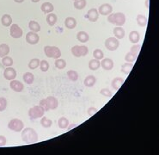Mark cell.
Listing matches in <instances>:
<instances>
[{"instance_id":"32","label":"cell","mask_w":159,"mask_h":155,"mask_svg":"<svg viewBox=\"0 0 159 155\" xmlns=\"http://www.w3.org/2000/svg\"><path fill=\"white\" fill-rule=\"evenodd\" d=\"M67 77L70 80L75 82V81L78 80V73L74 70H69L67 71Z\"/></svg>"},{"instance_id":"38","label":"cell","mask_w":159,"mask_h":155,"mask_svg":"<svg viewBox=\"0 0 159 155\" xmlns=\"http://www.w3.org/2000/svg\"><path fill=\"white\" fill-rule=\"evenodd\" d=\"M93 56H94V58L96 59L101 60V59H102L104 58V54H103V52H102L101 49L96 48V50L94 51V53H93Z\"/></svg>"},{"instance_id":"13","label":"cell","mask_w":159,"mask_h":155,"mask_svg":"<svg viewBox=\"0 0 159 155\" xmlns=\"http://www.w3.org/2000/svg\"><path fill=\"white\" fill-rule=\"evenodd\" d=\"M99 12H98V10L95 8H92L90 9V10H89L88 13H87V18H88L90 22H96L98 20V18H99Z\"/></svg>"},{"instance_id":"50","label":"cell","mask_w":159,"mask_h":155,"mask_svg":"<svg viewBox=\"0 0 159 155\" xmlns=\"http://www.w3.org/2000/svg\"><path fill=\"white\" fill-rule=\"evenodd\" d=\"M74 1H76V0H74Z\"/></svg>"},{"instance_id":"47","label":"cell","mask_w":159,"mask_h":155,"mask_svg":"<svg viewBox=\"0 0 159 155\" xmlns=\"http://www.w3.org/2000/svg\"><path fill=\"white\" fill-rule=\"evenodd\" d=\"M14 1H15L16 3H18V4H21V3H22V2H23L24 0H14Z\"/></svg>"},{"instance_id":"30","label":"cell","mask_w":159,"mask_h":155,"mask_svg":"<svg viewBox=\"0 0 159 155\" xmlns=\"http://www.w3.org/2000/svg\"><path fill=\"white\" fill-rule=\"evenodd\" d=\"M136 21L140 27H145L147 25V18L143 15H138L136 17Z\"/></svg>"},{"instance_id":"10","label":"cell","mask_w":159,"mask_h":155,"mask_svg":"<svg viewBox=\"0 0 159 155\" xmlns=\"http://www.w3.org/2000/svg\"><path fill=\"white\" fill-rule=\"evenodd\" d=\"M10 87L12 91L16 92H22L24 89V85L19 80H13L10 83Z\"/></svg>"},{"instance_id":"42","label":"cell","mask_w":159,"mask_h":155,"mask_svg":"<svg viewBox=\"0 0 159 155\" xmlns=\"http://www.w3.org/2000/svg\"><path fill=\"white\" fill-rule=\"evenodd\" d=\"M140 48H141V46H140V45H138V44H136V45H133V46L131 47V50H130V52H131V53H133V55L138 56V54H139Z\"/></svg>"},{"instance_id":"5","label":"cell","mask_w":159,"mask_h":155,"mask_svg":"<svg viewBox=\"0 0 159 155\" xmlns=\"http://www.w3.org/2000/svg\"><path fill=\"white\" fill-rule=\"evenodd\" d=\"M24 128V123L20 119L14 118L8 123V128L14 132H21Z\"/></svg>"},{"instance_id":"17","label":"cell","mask_w":159,"mask_h":155,"mask_svg":"<svg viewBox=\"0 0 159 155\" xmlns=\"http://www.w3.org/2000/svg\"><path fill=\"white\" fill-rule=\"evenodd\" d=\"M124 83V80L122 79V78H120V77H118V78H115V79H113L112 80V87L113 88V90H115V91H118V90H120V88L122 86V84Z\"/></svg>"},{"instance_id":"39","label":"cell","mask_w":159,"mask_h":155,"mask_svg":"<svg viewBox=\"0 0 159 155\" xmlns=\"http://www.w3.org/2000/svg\"><path fill=\"white\" fill-rule=\"evenodd\" d=\"M137 58H138L137 55H133V54L131 53V52H128L126 55V56H125V60L128 63H133L137 59Z\"/></svg>"},{"instance_id":"21","label":"cell","mask_w":159,"mask_h":155,"mask_svg":"<svg viewBox=\"0 0 159 155\" xmlns=\"http://www.w3.org/2000/svg\"><path fill=\"white\" fill-rule=\"evenodd\" d=\"M1 22L4 27H10L12 24V17H10L9 14H4L1 18Z\"/></svg>"},{"instance_id":"2","label":"cell","mask_w":159,"mask_h":155,"mask_svg":"<svg viewBox=\"0 0 159 155\" xmlns=\"http://www.w3.org/2000/svg\"><path fill=\"white\" fill-rule=\"evenodd\" d=\"M108 21L112 24H115L116 26L121 27L122 25H124L126 23V16L121 12L113 13V14L111 13L108 17Z\"/></svg>"},{"instance_id":"9","label":"cell","mask_w":159,"mask_h":155,"mask_svg":"<svg viewBox=\"0 0 159 155\" xmlns=\"http://www.w3.org/2000/svg\"><path fill=\"white\" fill-rule=\"evenodd\" d=\"M26 41H27V42L29 44L35 45L40 41V36L35 32L30 31V32H29V33L26 35Z\"/></svg>"},{"instance_id":"31","label":"cell","mask_w":159,"mask_h":155,"mask_svg":"<svg viewBox=\"0 0 159 155\" xmlns=\"http://www.w3.org/2000/svg\"><path fill=\"white\" fill-rule=\"evenodd\" d=\"M58 124H59V128H61V129H66V128H68V126H69V120L66 117L59 118Z\"/></svg>"},{"instance_id":"27","label":"cell","mask_w":159,"mask_h":155,"mask_svg":"<svg viewBox=\"0 0 159 155\" xmlns=\"http://www.w3.org/2000/svg\"><path fill=\"white\" fill-rule=\"evenodd\" d=\"M133 67V63H125V64H123L121 66V72H123L126 75H128L131 72V71H132Z\"/></svg>"},{"instance_id":"41","label":"cell","mask_w":159,"mask_h":155,"mask_svg":"<svg viewBox=\"0 0 159 155\" xmlns=\"http://www.w3.org/2000/svg\"><path fill=\"white\" fill-rule=\"evenodd\" d=\"M7 108V100L5 97H0V112L5 110Z\"/></svg>"},{"instance_id":"45","label":"cell","mask_w":159,"mask_h":155,"mask_svg":"<svg viewBox=\"0 0 159 155\" xmlns=\"http://www.w3.org/2000/svg\"><path fill=\"white\" fill-rule=\"evenodd\" d=\"M97 112H98V109L95 108V107H90V108L88 109V115L89 116H93Z\"/></svg>"},{"instance_id":"8","label":"cell","mask_w":159,"mask_h":155,"mask_svg":"<svg viewBox=\"0 0 159 155\" xmlns=\"http://www.w3.org/2000/svg\"><path fill=\"white\" fill-rule=\"evenodd\" d=\"M10 36L12 38L18 39V38H21L22 36L23 31L19 27V25H17V24H11L10 25Z\"/></svg>"},{"instance_id":"33","label":"cell","mask_w":159,"mask_h":155,"mask_svg":"<svg viewBox=\"0 0 159 155\" xmlns=\"http://www.w3.org/2000/svg\"><path fill=\"white\" fill-rule=\"evenodd\" d=\"M86 4H87L86 0H76V1H74V4L73 5L78 10H83V9L85 8Z\"/></svg>"},{"instance_id":"48","label":"cell","mask_w":159,"mask_h":155,"mask_svg":"<svg viewBox=\"0 0 159 155\" xmlns=\"http://www.w3.org/2000/svg\"><path fill=\"white\" fill-rule=\"evenodd\" d=\"M146 8H149V0H146Z\"/></svg>"},{"instance_id":"25","label":"cell","mask_w":159,"mask_h":155,"mask_svg":"<svg viewBox=\"0 0 159 155\" xmlns=\"http://www.w3.org/2000/svg\"><path fill=\"white\" fill-rule=\"evenodd\" d=\"M9 53H10V47L5 43L1 44L0 45V57L4 58L9 55Z\"/></svg>"},{"instance_id":"18","label":"cell","mask_w":159,"mask_h":155,"mask_svg":"<svg viewBox=\"0 0 159 155\" xmlns=\"http://www.w3.org/2000/svg\"><path fill=\"white\" fill-rule=\"evenodd\" d=\"M96 83V78L94 75L87 76L84 81V84L87 87H92Z\"/></svg>"},{"instance_id":"26","label":"cell","mask_w":159,"mask_h":155,"mask_svg":"<svg viewBox=\"0 0 159 155\" xmlns=\"http://www.w3.org/2000/svg\"><path fill=\"white\" fill-rule=\"evenodd\" d=\"M57 20H58V18H57V16L55 15L54 13L47 14V16H46V22L50 26L54 25L55 23L57 22Z\"/></svg>"},{"instance_id":"1","label":"cell","mask_w":159,"mask_h":155,"mask_svg":"<svg viewBox=\"0 0 159 155\" xmlns=\"http://www.w3.org/2000/svg\"><path fill=\"white\" fill-rule=\"evenodd\" d=\"M22 139L26 144H33L38 141V134L32 128H26L22 131Z\"/></svg>"},{"instance_id":"22","label":"cell","mask_w":159,"mask_h":155,"mask_svg":"<svg viewBox=\"0 0 159 155\" xmlns=\"http://www.w3.org/2000/svg\"><path fill=\"white\" fill-rule=\"evenodd\" d=\"M54 5L51 4V3H48V2H46L44 4H42V7H41V10L42 11H43L46 14H49V13L53 12L54 10Z\"/></svg>"},{"instance_id":"23","label":"cell","mask_w":159,"mask_h":155,"mask_svg":"<svg viewBox=\"0 0 159 155\" xmlns=\"http://www.w3.org/2000/svg\"><path fill=\"white\" fill-rule=\"evenodd\" d=\"M77 39L80 42L85 43V42H87L89 41V35L85 31H79L78 33L77 34Z\"/></svg>"},{"instance_id":"6","label":"cell","mask_w":159,"mask_h":155,"mask_svg":"<svg viewBox=\"0 0 159 155\" xmlns=\"http://www.w3.org/2000/svg\"><path fill=\"white\" fill-rule=\"evenodd\" d=\"M89 49L86 46H79V45H76L72 47L71 48V54L73 56H75L77 58L79 57H84L88 55Z\"/></svg>"},{"instance_id":"4","label":"cell","mask_w":159,"mask_h":155,"mask_svg":"<svg viewBox=\"0 0 159 155\" xmlns=\"http://www.w3.org/2000/svg\"><path fill=\"white\" fill-rule=\"evenodd\" d=\"M44 114H45V110L40 105L34 106L29 110V116L31 120H36L39 118H42V116H44Z\"/></svg>"},{"instance_id":"36","label":"cell","mask_w":159,"mask_h":155,"mask_svg":"<svg viewBox=\"0 0 159 155\" xmlns=\"http://www.w3.org/2000/svg\"><path fill=\"white\" fill-rule=\"evenodd\" d=\"M55 67L58 68L59 70H62L65 67H66V60L63 59H56V61H55Z\"/></svg>"},{"instance_id":"34","label":"cell","mask_w":159,"mask_h":155,"mask_svg":"<svg viewBox=\"0 0 159 155\" xmlns=\"http://www.w3.org/2000/svg\"><path fill=\"white\" fill-rule=\"evenodd\" d=\"M40 63H41V60L37 58L35 59H32L29 63V68L31 69V70H34L36 69L38 67H40Z\"/></svg>"},{"instance_id":"35","label":"cell","mask_w":159,"mask_h":155,"mask_svg":"<svg viewBox=\"0 0 159 155\" xmlns=\"http://www.w3.org/2000/svg\"><path fill=\"white\" fill-rule=\"evenodd\" d=\"M41 124H42V127L47 128H50L51 126L53 125V121L51 119H49V118L42 116V120H41Z\"/></svg>"},{"instance_id":"40","label":"cell","mask_w":159,"mask_h":155,"mask_svg":"<svg viewBox=\"0 0 159 155\" xmlns=\"http://www.w3.org/2000/svg\"><path fill=\"white\" fill-rule=\"evenodd\" d=\"M40 67H41V70L42 71H44V72H46V71H48V69H49V64L48 62L46 61V60H42L41 63H40Z\"/></svg>"},{"instance_id":"28","label":"cell","mask_w":159,"mask_h":155,"mask_svg":"<svg viewBox=\"0 0 159 155\" xmlns=\"http://www.w3.org/2000/svg\"><path fill=\"white\" fill-rule=\"evenodd\" d=\"M29 28L31 31L35 32V33L41 31V25L36 21H30L29 22Z\"/></svg>"},{"instance_id":"19","label":"cell","mask_w":159,"mask_h":155,"mask_svg":"<svg viewBox=\"0 0 159 155\" xmlns=\"http://www.w3.org/2000/svg\"><path fill=\"white\" fill-rule=\"evenodd\" d=\"M113 35H114L115 38H117L118 40L123 39L124 36H125V30L121 27L117 26L116 28L113 29Z\"/></svg>"},{"instance_id":"29","label":"cell","mask_w":159,"mask_h":155,"mask_svg":"<svg viewBox=\"0 0 159 155\" xmlns=\"http://www.w3.org/2000/svg\"><path fill=\"white\" fill-rule=\"evenodd\" d=\"M34 80V76L33 73L31 72H25L23 74V81L25 82L26 84H33Z\"/></svg>"},{"instance_id":"12","label":"cell","mask_w":159,"mask_h":155,"mask_svg":"<svg viewBox=\"0 0 159 155\" xmlns=\"http://www.w3.org/2000/svg\"><path fill=\"white\" fill-rule=\"evenodd\" d=\"M113 11V7L109 4H103L101 5L98 10V12L102 16H109Z\"/></svg>"},{"instance_id":"15","label":"cell","mask_w":159,"mask_h":155,"mask_svg":"<svg viewBox=\"0 0 159 155\" xmlns=\"http://www.w3.org/2000/svg\"><path fill=\"white\" fill-rule=\"evenodd\" d=\"M46 102H47V104H48V108L49 109H55L58 105H59V102H58V99L54 97V96H48L46 97Z\"/></svg>"},{"instance_id":"11","label":"cell","mask_w":159,"mask_h":155,"mask_svg":"<svg viewBox=\"0 0 159 155\" xmlns=\"http://www.w3.org/2000/svg\"><path fill=\"white\" fill-rule=\"evenodd\" d=\"M4 77L5 80H10V81L15 80L16 77H17V71H16V69H14L13 67H7L4 71Z\"/></svg>"},{"instance_id":"7","label":"cell","mask_w":159,"mask_h":155,"mask_svg":"<svg viewBox=\"0 0 159 155\" xmlns=\"http://www.w3.org/2000/svg\"><path fill=\"white\" fill-rule=\"evenodd\" d=\"M120 46V42L117 38L109 37L105 41V47L108 50L115 51Z\"/></svg>"},{"instance_id":"37","label":"cell","mask_w":159,"mask_h":155,"mask_svg":"<svg viewBox=\"0 0 159 155\" xmlns=\"http://www.w3.org/2000/svg\"><path fill=\"white\" fill-rule=\"evenodd\" d=\"M13 63H14L13 59L11 57H10V56H5V57H4L3 59H2V64L4 65V67H11L13 65Z\"/></svg>"},{"instance_id":"49","label":"cell","mask_w":159,"mask_h":155,"mask_svg":"<svg viewBox=\"0 0 159 155\" xmlns=\"http://www.w3.org/2000/svg\"><path fill=\"white\" fill-rule=\"evenodd\" d=\"M33 3H38V2H40V0H31Z\"/></svg>"},{"instance_id":"46","label":"cell","mask_w":159,"mask_h":155,"mask_svg":"<svg viewBox=\"0 0 159 155\" xmlns=\"http://www.w3.org/2000/svg\"><path fill=\"white\" fill-rule=\"evenodd\" d=\"M7 143V140L4 135H0V147H4Z\"/></svg>"},{"instance_id":"16","label":"cell","mask_w":159,"mask_h":155,"mask_svg":"<svg viewBox=\"0 0 159 155\" xmlns=\"http://www.w3.org/2000/svg\"><path fill=\"white\" fill-rule=\"evenodd\" d=\"M65 25L68 30H73L77 26V20L74 17H67L66 19L65 20Z\"/></svg>"},{"instance_id":"44","label":"cell","mask_w":159,"mask_h":155,"mask_svg":"<svg viewBox=\"0 0 159 155\" xmlns=\"http://www.w3.org/2000/svg\"><path fill=\"white\" fill-rule=\"evenodd\" d=\"M40 106H42V108L44 109L45 112H46V111H48V110H50L49 108H48V104H47V102H46V98L42 99V100L40 101Z\"/></svg>"},{"instance_id":"14","label":"cell","mask_w":159,"mask_h":155,"mask_svg":"<svg viewBox=\"0 0 159 155\" xmlns=\"http://www.w3.org/2000/svg\"><path fill=\"white\" fill-rule=\"evenodd\" d=\"M113 59H109V58H103L102 61L101 62V66L102 68L106 70V71H110L113 68Z\"/></svg>"},{"instance_id":"43","label":"cell","mask_w":159,"mask_h":155,"mask_svg":"<svg viewBox=\"0 0 159 155\" xmlns=\"http://www.w3.org/2000/svg\"><path fill=\"white\" fill-rule=\"evenodd\" d=\"M100 93L101 95L107 96V97H112V96H113L112 92H110V90H109V89H101L100 91Z\"/></svg>"},{"instance_id":"24","label":"cell","mask_w":159,"mask_h":155,"mask_svg":"<svg viewBox=\"0 0 159 155\" xmlns=\"http://www.w3.org/2000/svg\"><path fill=\"white\" fill-rule=\"evenodd\" d=\"M101 67V62L98 59H93L91 60H89V68L92 71H96L98 70Z\"/></svg>"},{"instance_id":"20","label":"cell","mask_w":159,"mask_h":155,"mask_svg":"<svg viewBox=\"0 0 159 155\" xmlns=\"http://www.w3.org/2000/svg\"><path fill=\"white\" fill-rule=\"evenodd\" d=\"M129 40L132 43H134V44L138 43L139 42V40H140V34L138 33V31H136V30H133V31L130 32Z\"/></svg>"},{"instance_id":"3","label":"cell","mask_w":159,"mask_h":155,"mask_svg":"<svg viewBox=\"0 0 159 155\" xmlns=\"http://www.w3.org/2000/svg\"><path fill=\"white\" fill-rule=\"evenodd\" d=\"M45 55L48 58L59 59L61 56V51L59 47L55 46H45L44 47Z\"/></svg>"}]
</instances>
